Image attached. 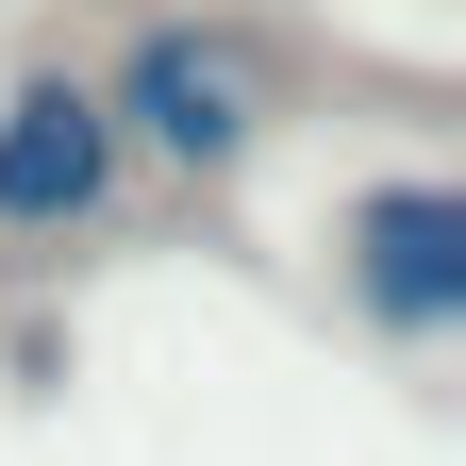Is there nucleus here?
Masks as SVG:
<instances>
[{"mask_svg": "<svg viewBox=\"0 0 466 466\" xmlns=\"http://www.w3.org/2000/svg\"><path fill=\"white\" fill-rule=\"evenodd\" d=\"M267 50L233 34V17H150L134 50H116V84H100V116H116V150H150V167H184V184H217V167H250V134H267Z\"/></svg>", "mask_w": 466, "mask_h": 466, "instance_id": "nucleus-1", "label": "nucleus"}, {"mask_svg": "<svg viewBox=\"0 0 466 466\" xmlns=\"http://www.w3.org/2000/svg\"><path fill=\"white\" fill-rule=\"evenodd\" d=\"M333 283H350V317L383 350H450L466 333V184H433V167L367 184L333 217Z\"/></svg>", "mask_w": 466, "mask_h": 466, "instance_id": "nucleus-2", "label": "nucleus"}, {"mask_svg": "<svg viewBox=\"0 0 466 466\" xmlns=\"http://www.w3.org/2000/svg\"><path fill=\"white\" fill-rule=\"evenodd\" d=\"M116 116H100V84L84 67H34V84H0V233H100L116 217Z\"/></svg>", "mask_w": 466, "mask_h": 466, "instance_id": "nucleus-3", "label": "nucleus"}]
</instances>
